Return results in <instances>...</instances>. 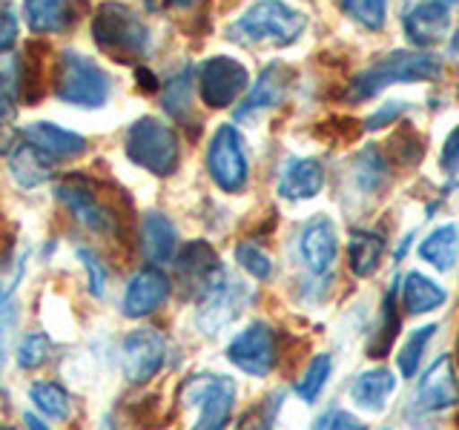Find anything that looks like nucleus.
<instances>
[{"label": "nucleus", "instance_id": "31", "mask_svg": "<svg viewBox=\"0 0 459 430\" xmlns=\"http://www.w3.org/2000/svg\"><path fill=\"white\" fill-rule=\"evenodd\" d=\"M29 396H32L35 408L40 413L52 416V419H66L69 416V396L61 384L55 382H35L29 387Z\"/></svg>", "mask_w": 459, "mask_h": 430}, {"label": "nucleus", "instance_id": "29", "mask_svg": "<svg viewBox=\"0 0 459 430\" xmlns=\"http://www.w3.org/2000/svg\"><path fill=\"white\" fill-rule=\"evenodd\" d=\"M330 370H333V358H330L327 353L313 356L310 365L305 367V373H301L299 382H296V396L301 401H307V405H313V401L319 399V393L325 391V384L330 379Z\"/></svg>", "mask_w": 459, "mask_h": 430}, {"label": "nucleus", "instance_id": "18", "mask_svg": "<svg viewBox=\"0 0 459 430\" xmlns=\"http://www.w3.org/2000/svg\"><path fill=\"white\" fill-rule=\"evenodd\" d=\"M26 143H32L38 152H43L49 161H69L86 150V141L69 129H61L49 121H35L23 129Z\"/></svg>", "mask_w": 459, "mask_h": 430}, {"label": "nucleus", "instance_id": "7", "mask_svg": "<svg viewBox=\"0 0 459 430\" xmlns=\"http://www.w3.org/2000/svg\"><path fill=\"white\" fill-rule=\"evenodd\" d=\"M207 169L215 181V186L224 193H241L244 184L250 178L247 150H244V138L238 135L236 126H219L210 141L207 152Z\"/></svg>", "mask_w": 459, "mask_h": 430}, {"label": "nucleus", "instance_id": "37", "mask_svg": "<svg viewBox=\"0 0 459 430\" xmlns=\"http://www.w3.org/2000/svg\"><path fill=\"white\" fill-rule=\"evenodd\" d=\"M14 147V95L0 92V155Z\"/></svg>", "mask_w": 459, "mask_h": 430}, {"label": "nucleus", "instance_id": "21", "mask_svg": "<svg viewBox=\"0 0 459 430\" xmlns=\"http://www.w3.org/2000/svg\"><path fill=\"white\" fill-rule=\"evenodd\" d=\"M176 264H178V272L184 276V281L195 284L198 293H204L207 287L224 272L219 258H215V253H212V247L204 241L186 244V247L181 250V255L176 258Z\"/></svg>", "mask_w": 459, "mask_h": 430}, {"label": "nucleus", "instance_id": "43", "mask_svg": "<svg viewBox=\"0 0 459 430\" xmlns=\"http://www.w3.org/2000/svg\"><path fill=\"white\" fill-rule=\"evenodd\" d=\"M138 86H141V90L143 92H152L155 90V75H152V72L150 69H138Z\"/></svg>", "mask_w": 459, "mask_h": 430}, {"label": "nucleus", "instance_id": "10", "mask_svg": "<svg viewBox=\"0 0 459 430\" xmlns=\"http://www.w3.org/2000/svg\"><path fill=\"white\" fill-rule=\"evenodd\" d=\"M227 358L238 370L247 373V376H258V379L267 376V373L276 367V358H279L276 333L262 322L250 324L247 330H241V333L230 341Z\"/></svg>", "mask_w": 459, "mask_h": 430}, {"label": "nucleus", "instance_id": "19", "mask_svg": "<svg viewBox=\"0 0 459 430\" xmlns=\"http://www.w3.org/2000/svg\"><path fill=\"white\" fill-rule=\"evenodd\" d=\"M290 78H293V72L284 64H270L262 72V78L255 81L250 95L244 98V104L238 109V118H250V115H255V112L279 107L287 95V90H290Z\"/></svg>", "mask_w": 459, "mask_h": 430}, {"label": "nucleus", "instance_id": "15", "mask_svg": "<svg viewBox=\"0 0 459 430\" xmlns=\"http://www.w3.org/2000/svg\"><path fill=\"white\" fill-rule=\"evenodd\" d=\"M299 253H301V262H305L316 276L327 272L339 255L336 224L330 221L327 215H316V219H310L299 236Z\"/></svg>", "mask_w": 459, "mask_h": 430}, {"label": "nucleus", "instance_id": "26", "mask_svg": "<svg viewBox=\"0 0 459 430\" xmlns=\"http://www.w3.org/2000/svg\"><path fill=\"white\" fill-rule=\"evenodd\" d=\"M422 262L430 267H437L439 272L451 270L456 255H459V227L456 224H439L437 229H430V236L422 241L420 247Z\"/></svg>", "mask_w": 459, "mask_h": 430}, {"label": "nucleus", "instance_id": "35", "mask_svg": "<svg viewBox=\"0 0 459 430\" xmlns=\"http://www.w3.org/2000/svg\"><path fill=\"white\" fill-rule=\"evenodd\" d=\"M236 262L250 272L253 279H270L273 276V262H270V255L264 250H258L255 244L250 241H244L236 247Z\"/></svg>", "mask_w": 459, "mask_h": 430}, {"label": "nucleus", "instance_id": "40", "mask_svg": "<svg viewBox=\"0 0 459 430\" xmlns=\"http://www.w3.org/2000/svg\"><path fill=\"white\" fill-rule=\"evenodd\" d=\"M316 430H365V425L344 410H330L325 419H319V427Z\"/></svg>", "mask_w": 459, "mask_h": 430}, {"label": "nucleus", "instance_id": "44", "mask_svg": "<svg viewBox=\"0 0 459 430\" xmlns=\"http://www.w3.org/2000/svg\"><path fill=\"white\" fill-rule=\"evenodd\" d=\"M26 427H29V430H49V427L43 425V422L38 419V416H32V413H26Z\"/></svg>", "mask_w": 459, "mask_h": 430}, {"label": "nucleus", "instance_id": "32", "mask_svg": "<svg viewBox=\"0 0 459 430\" xmlns=\"http://www.w3.org/2000/svg\"><path fill=\"white\" fill-rule=\"evenodd\" d=\"M342 9L368 32H382L387 21V0H342Z\"/></svg>", "mask_w": 459, "mask_h": 430}, {"label": "nucleus", "instance_id": "36", "mask_svg": "<svg viewBox=\"0 0 459 430\" xmlns=\"http://www.w3.org/2000/svg\"><path fill=\"white\" fill-rule=\"evenodd\" d=\"M49 358V339L43 333L26 336L21 350H18V365L21 367H40Z\"/></svg>", "mask_w": 459, "mask_h": 430}, {"label": "nucleus", "instance_id": "22", "mask_svg": "<svg viewBox=\"0 0 459 430\" xmlns=\"http://www.w3.org/2000/svg\"><path fill=\"white\" fill-rule=\"evenodd\" d=\"M399 298H402V307H405L411 315H425V313L439 310L445 301H448V293H445L442 284H437L434 279H428L422 272L413 270L402 279Z\"/></svg>", "mask_w": 459, "mask_h": 430}, {"label": "nucleus", "instance_id": "16", "mask_svg": "<svg viewBox=\"0 0 459 430\" xmlns=\"http://www.w3.org/2000/svg\"><path fill=\"white\" fill-rule=\"evenodd\" d=\"M167 296H169V279L158 267H143L126 284L124 313L133 315V319H141V315H150L152 310L161 307Z\"/></svg>", "mask_w": 459, "mask_h": 430}, {"label": "nucleus", "instance_id": "2", "mask_svg": "<svg viewBox=\"0 0 459 430\" xmlns=\"http://www.w3.org/2000/svg\"><path fill=\"white\" fill-rule=\"evenodd\" d=\"M442 72V61L434 52H387L373 61L351 81V100H368L379 95L394 83H420L437 81Z\"/></svg>", "mask_w": 459, "mask_h": 430}, {"label": "nucleus", "instance_id": "27", "mask_svg": "<svg viewBox=\"0 0 459 430\" xmlns=\"http://www.w3.org/2000/svg\"><path fill=\"white\" fill-rule=\"evenodd\" d=\"M26 23L38 35L61 32L72 18V0H26Z\"/></svg>", "mask_w": 459, "mask_h": 430}, {"label": "nucleus", "instance_id": "8", "mask_svg": "<svg viewBox=\"0 0 459 430\" xmlns=\"http://www.w3.org/2000/svg\"><path fill=\"white\" fill-rule=\"evenodd\" d=\"M247 81H250L247 66L227 55L207 57V61L198 66V92H201V100L212 109L236 104L241 92L247 90Z\"/></svg>", "mask_w": 459, "mask_h": 430}, {"label": "nucleus", "instance_id": "17", "mask_svg": "<svg viewBox=\"0 0 459 430\" xmlns=\"http://www.w3.org/2000/svg\"><path fill=\"white\" fill-rule=\"evenodd\" d=\"M325 186V167L316 158H287L279 176V195L287 201L316 198Z\"/></svg>", "mask_w": 459, "mask_h": 430}, {"label": "nucleus", "instance_id": "25", "mask_svg": "<svg viewBox=\"0 0 459 430\" xmlns=\"http://www.w3.org/2000/svg\"><path fill=\"white\" fill-rule=\"evenodd\" d=\"M9 167H12L14 181L23 184V186H38V184H47L52 178V161L26 141L18 143V147H12Z\"/></svg>", "mask_w": 459, "mask_h": 430}, {"label": "nucleus", "instance_id": "4", "mask_svg": "<svg viewBox=\"0 0 459 430\" xmlns=\"http://www.w3.org/2000/svg\"><path fill=\"white\" fill-rule=\"evenodd\" d=\"M55 92L66 104L98 109L107 104L109 98V81L95 61L83 57L78 52H61L55 69Z\"/></svg>", "mask_w": 459, "mask_h": 430}, {"label": "nucleus", "instance_id": "42", "mask_svg": "<svg viewBox=\"0 0 459 430\" xmlns=\"http://www.w3.org/2000/svg\"><path fill=\"white\" fill-rule=\"evenodd\" d=\"M402 112H405V104H402V100H387V104H385L377 115H370V118L365 121V126H368V129H382V126H387V124H394Z\"/></svg>", "mask_w": 459, "mask_h": 430}, {"label": "nucleus", "instance_id": "23", "mask_svg": "<svg viewBox=\"0 0 459 430\" xmlns=\"http://www.w3.org/2000/svg\"><path fill=\"white\" fill-rule=\"evenodd\" d=\"M176 227L161 212H150L141 224V247L152 264H169L176 258Z\"/></svg>", "mask_w": 459, "mask_h": 430}, {"label": "nucleus", "instance_id": "41", "mask_svg": "<svg viewBox=\"0 0 459 430\" xmlns=\"http://www.w3.org/2000/svg\"><path fill=\"white\" fill-rule=\"evenodd\" d=\"M14 38H18V18L6 4H0V52L9 49Z\"/></svg>", "mask_w": 459, "mask_h": 430}, {"label": "nucleus", "instance_id": "14", "mask_svg": "<svg viewBox=\"0 0 459 430\" xmlns=\"http://www.w3.org/2000/svg\"><path fill=\"white\" fill-rule=\"evenodd\" d=\"M164 339L161 333H155L150 327L133 330L124 339V373L133 384H143L150 382L158 370L164 365Z\"/></svg>", "mask_w": 459, "mask_h": 430}, {"label": "nucleus", "instance_id": "20", "mask_svg": "<svg viewBox=\"0 0 459 430\" xmlns=\"http://www.w3.org/2000/svg\"><path fill=\"white\" fill-rule=\"evenodd\" d=\"M394 393H396V376L387 367H373L359 373L351 384L353 405L365 413H382Z\"/></svg>", "mask_w": 459, "mask_h": 430}, {"label": "nucleus", "instance_id": "5", "mask_svg": "<svg viewBox=\"0 0 459 430\" xmlns=\"http://www.w3.org/2000/svg\"><path fill=\"white\" fill-rule=\"evenodd\" d=\"M126 155L129 161L152 172V176H169L178 167L176 133L155 118H141L126 133Z\"/></svg>", "mask_w": 459, "mask_h": 430}, {"label": "nucleus", "instance_id": "24", "mask_svg": "<svg viewBox=\"0 0 459 430\" xmlns=\"http://www.w3.org/2000/svg\"><path fill=\"white\" fill-rule=\"evenodd\" d=\"M385 255V238L379 233H368V229H356L348 241V262L353 276L368 279L379 270Z\"/></svg>", "mask_w": 459, "mask_h": 430}, {"label": "nucleus", "instance_id": "46", "mask_svg": "<svg viewBox=\"0 0 459 430\" xmlns=\"http://www.w3.org/2000/svg\"><path fill=\"white\" fill-rule=\"evenodd\" d=\"M420 430H437V427H420Z\"/></svg>", "mask_w": 459, "mask_h": 430}, {"label": "nucleus", "instance_id": "1", "mask_svg": "<svg viewBox=\"0 0 459 430\" xmlns=\"http://www.w3.org/2000/svg\"><path fill=\"white\" fill-rule=\"evenodd\" d=\"M307 29V14L281 0H262L250 6L241 18L230 26V40L241 47H276L284 49L301 38Z\"/></svg>", "mask_w": 459, "mask_h": 430}, {"label": "nucleus", "instance_id": "30", "mask_svg": "<svg viewBox=\"0 0 459 430\" xmlns=\"http://www.w3.org/2000/svg\"><path fill=\"white\" fill-rule=\"evenodd\" d=\"M437 336V324H425L420 330H413L408 336L405 348L399 350V373L405 379H413L416 373H420V365H422V356H425V348L430 344V339Z\"/></svg>", "mask_w": 459, "mask_h": 430}, {"label": "nucleus", "instance_id": "34", "mask_svg": "<svg viewBox=\"0 0 459 430\" xmlns=\"http://www.w3.org/2000/svg\"><path fill=\"white\" fill-rule=\"evenodd\" d=\"M161 100H164V109L172 115V118H184V115L190 112V100H193V92H190V72H181V75L169 78Z\"/></svg>", "mask_w": 459, "mask_h": 430}, {"label": "nucleus", "instance_id": "38", "mask_svg": "<svg viewBox=\"0 0 459 430\" xmlns=\"http://www.w3.org/2000/svg\"><path fill=\"white\" fill-rule=\"evenodd\" d=\"M78 255H81V264L86 270V279H90V293L100 298L107 290V267L100 264V258L92 250H81Z\"/></svg>", "mask_w": 459, "mask_h": 430}, {"label": "nucleus", "instance_id": "9", "mask_svg": "<svg viewBox=\"0 0 459 430\" xmlns=\"http://www.w3.org/2000/svg\"><path fill=\"white\" fill-rule=\"evenodd\" d=\"M57 201L75 212V219L86 227L98 229V233H118V215L100 201L98 186L83 176H66L57 184Z\"/></svg>", "mask_w": 459, "mask_h": 430}, {"label": "nucleus", "instance_id": "11", "mask_svg": "<svg viewBox=\"0 0 459 430\" xmlns=\"http://www.w3.org/2000/svg\"><path fill=\"white\" fill-rule=\"evenodd\" d=\"M459 405V379L454 367V356H439L434 365L425 370V376L416 384L411 410L416 413H442Z\"/></svg>", "mask_w": 459, "mask_h": 430}, {"label": "nucleus", "instance_id": "39", "mask_svg": "<svg viewBox=\"0 0 459 430\" xmlns=\"http://www.w3.org/2000/svg\"><path fill=\"white\" fill-rule=\"evenodd\" d=\"M14 322V301L9 290H0V367H4V356H6V333Z\"/></svg>", "mask_w": 459, "mask_h": 430}, {"label": "nucleus", "instance_id": "47", "mask_svg": "<svg viewBox=\"0 0 459 430\" xmlns=\"http://www.w3.org/2000/svg\"><path fill=\"white\" fill-rule=\"evenodd\" d=\"M0 430H14V427H0Z\"/></svg>", "mask_w": 459, "mask_h": 430}, {"label": "nucleus", "instance_id": "12", "mask_svg": "<svg viewBox=\"0 0 459 430\" xmlns=\"http://www.w3.org/2000/svg\"><path fill=\"white\" fill-rule=\"evenodd\" d=\"M244 287L230 279L227 272H221L204 293H201V310H198V327L204 333H219L221 327H227L236 315L244 310Z\"/></svg>", "mask_w": 459, "mask_h": 430}, {"label": "nucleus", "instance_id": "28", "mask_svg": "<svg viewBox=\"0 0 459 430\" xmlns=\"http://www.w3.org/2000/svg\"><path fill=\"white\" fill-rule=\"evenodd\" d=\"M353 176H356V186L362 193H379L387 184V161L385 155L377 147H368L356 155L353 161Z\"/></svg>", "mask_w": 459, "mask_h": 430}, {"label": "nucleus", "instance_id": "33", "mask_svg": "<svg viewBox=\"0 0 459 430\" xmlns=\"http://www.w3.org/2000/svg\"><path fill=\"white\" fill-rule=\"evenodd\" d=\"M396 296H399V287H391V293L385 296V305H382V322L377 330V339L370 341V356H385L391 350V344L399 333V315H396Z\"/></svg>", "mask_w": 459, "mask_h": 430}, {"label": "nucleus", "instance_id": "6", "mask_svg": "<svg viewBox=\"0 0 459 430\" xmlns=\"http://www.w3.org/2000/svg\"><path fill=\"white\" fill-rule=\"evenodd\" d=\"M181 399L198 408L193 430H224L236 405V382L230 376H195L184 384Z\"/></svg>", "mask_w": 459, "mask_h": 430}, {"label": "nucleus", "instance_id": "13", "mask_svg": "<svg viewBox=\"0 0 459 430\" xmlns=\"http://www.w3.org/2000/svg\"><path fill=\"white\" fill-rule=\"evenodd\" d=\"M402 26L413 47H437L451 29V0H416L402 14Z\"/></svg>", "mask_w": 459, "mask_h": 430}, {"label": "nucleus", "instance_id": "48", "mask_svg": "<svg viewBox=\"0 0 459 430\" xmlns=\"http://www.w3.org/2000/svg\"><path fill=\"white\" fill-rule=\"evenodd\" d=\"M456 348H459V339H456Z\"/></svg>", "mask_w": 459, "mask_h": 430}, {"label": "nucleus", "instance_id": "3", "mask_svg": "<svg viewBox=\"0 0 459 430\" xmlns=\"http://www.w3.org/2000/svg\"><path fill=\"white\" fill-rule=\"evenodd\" d=\"M92 38L100 52L121 64L138 61L150 49V32L143 21L129 6L115 4V0L98 6L92 18Z\"/></svg>", "mask_w": 459, "mask_h": 430}, {"label": "nucleus", "instance_id": "45", "mask_svg": "<svg viewBox=\"0 0 459 430\" xmlns=\"http://www.w3.org/2000/svg\"><path fill=\"white\" fill-rule=\"evenodd\" d=\"M100 430H115V427H112V422H109V419H104V425H100Z\"/></svg>", "mask_w": 459, "mask_h": 430}]
</instances>
